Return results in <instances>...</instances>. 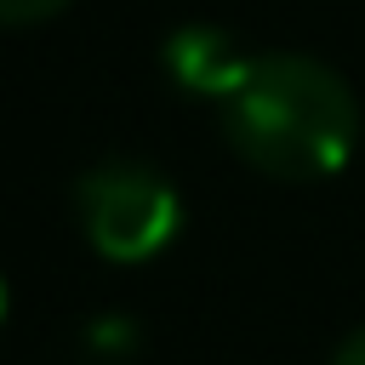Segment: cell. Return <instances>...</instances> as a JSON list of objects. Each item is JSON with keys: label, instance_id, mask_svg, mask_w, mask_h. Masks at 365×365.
<instances>
[{"label": "cell", "instance_id": "6da1fadb", "mask_svg": "<svg viewBox=\"0 0 365 365\" xmlns=\"http://www.w3.org/2000/svg\"><path fill=\"white\" fill-rule=\"evenodd\" d=\"M222 131L245 165L279 182H319L348 165L359 143V103L348 80L302 51L251 57L222 103Z\"/></svg>", "mask_w": 365, "mask_h": 365}, {"label": "cell", "instance_id": "7a4b0ae2", "mask_svg": "<svg viewBox=\"0 0 365 365\" xmlns=\"http://www.w3.org/2000/svg\"><path fill=\"white\" fill-rule=\"evenodd\" d=\"M74 217L97 257L108 262H148L182 228V200L165 171L143 160H103L74 182Z\"/></svg>", "mask_w": 365, "mask_h": 365}, {"label": "cell", "instance_id": "3957f363", "mask_svg": "<svg viewBox=\"0 0 365 365\" xmlns=\"http://www.w3.org/2000/svg\"><path fill=\"white\" fill-rule=\"evenodd\" d=\"M160 63H165V80L188 97H211L217 108L228 103V91L245 80L251 57L240 51V40L217 23H182L165 34L160 46Z\"/></svg>", "mask_w": 365, "mask_h": 365}, {"label": "cell", "instance_id": "277c9868", "mask_svg": "<svg viewBox=\"0 0 365 365\" xmlns=\"http://www.w3.org/2000/svg\"><path fill=\"white\" fill-rule=\"evenodd\" d=\"M86 354L97 359V365H120V359H131L137 354V342H143V331L125 319V314H103V319H91L86 325Z\"/></svg>", "mask_w": 365, "mask_h": 365}, {"label": "cell", "instance_id": "5b68a950", "mask_svg": "<svg viewBox=\"0 0 365 365\" xmlns=\"http://www.w3.org/2000/svg\"><path fill=\"white\" fill-rule=\"evenodd\" d=\"M68 0H0V29H29V23H46L57 17Z\"/></svg>", "mask_w": 365, "mask_h": 365}, {"label": "cell", "instance_id": "8992f818", "mask_svg": "<svg viewBox=\"0 0 365 365\" xmlns=\"http://www.w3.org/2000/svg\"><path fill=\"white\" fill-rule=\"evenodd\" d=\"M331 365H365V325H359V331H348V336H342V348H336V354H331Z\"/></svg>", "mask_w": 365, "mask_h": 365}, {"label": "cell", "instance_id": "52a82bcc", "mask_svg": "<svg viewBox=\"0 0 365 365\" xmlns=\"http://www.w3.org/2000/svg\"><path fill=\"white\" fill-rule=\"evenodd\" d=\"M0 325H6V279H0Z\"/></svg>", "mask_w": 365, "mask_h": 365}]
</instances>
